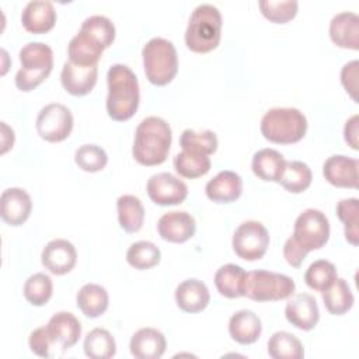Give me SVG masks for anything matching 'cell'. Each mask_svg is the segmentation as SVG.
<instances>
[{
  "mask_svg": "<svg viewBox=\"0 0 359 359\" xmlns=\"http://www.w3.org/2000/svg\"><path fill=\"white\" fill-rule=\"evenodd\" d=\"M107 112L114 121H126L135 115L140 101L139 81L130 67L115 63L107 73Z\"/></svg>",
  "mask_w": 359,
  "mask_h": 359,
  "instance_id": "obj_1",
  "label": "cell"
},
{
  "mask_svg": "<svg viewBox=\"0 0 359 359\" xmlns=\"http://www.w3.org/2000/svg\"><path fill=\"white\" fill-rule=\"evenodd\" d=\"M171 140L168 122L160 116H147L136 128L132 156L142 165H158L165 161Z\"/></svg>",
  "mask_w": 359,
  "mask_h": 359,
  "instance_id": "obj_2",
  "label": "cell"
},
{
  "mask_svg": "<svg viewBox=\"0 0 359 359\" xmlns=\"http://www.w3.org/2000/svg\"><path fill=\"white\" fill-rule=\"evenodd\" d=\"M222 36V14L209 3L194 8L185 29V45L196 53H208L217 48Z\"/></svg>",
  "mask_w": 359,
  "mask_h": 359,
  "instance_id": "obj_3",
  "label": "cell"
},
{
  "mask_svg": "<svg viewBox=\"0 0 359 359\" xmlns=\"http://www.w3.org/2000/svg\"><path fill=\"white\" fill-rule=\"evenodd\" d=\"M259 128L266 140L278 144H292L304 137L307 119L297 108L276 107L264 114Z\"/></svg>",
  "mask_w": 359,
  "mask_h": 359,
  "instance_id": "obj_4",
  "label": "cell"
},
{
  "mask_svg": "<svg viewBox=\"0 0 359 359\" xmlns=\"http://www.w3.org/2000/svg\"><path fill=\"white\" fill-rule=\"evenodd\" d=\"M143 69L147 80L154 86L168 84L178 72V56L174 43L154 36L142 49Z\"/></svg>",
  "mask_w": 359,
  "mask_h": 359,
  "instance_id": "obj_5",
  "label": "cell"
},
{
  "mask_svg": "<svg viewBox=\"0 0 359 359\" xmlns=\"http://www.w3.org/2000/svg\"><path fill=\"white\" fill-rule=\"evenodd\" d=\"M21 67L15 74V87L31 91L38 87L52 72L53 52L43 42H28L20 50Z\"/></svg>",
  "mask_w": 359,
  "mask_h": 359,
  "instance_id": "obj_6",
  "label": "cell"
},
{
  "mask_svg": "<svg viewBox=\"0 0 359 359\" xmlns=\"http://www.w3.org/2000/svg\"><path fill=\"white\" fill-rule=\"evenodd\" d=\"M294 280L283 273L265 269L247 272L244 280V296L254 302H278L294 293Z\"/></svg>",
  "mask_w": 359,
  "mask_h": 359,
  "instance_id": "obj_7",
  "label": "cell"
},
{
  "mask_svg": "<svg viewBox=\"0 0 359 359\" xmlns=\"http://www.w3.org/2000/svg\"><path fill=\"white\" fill-rule=\"evenodd\" d=\"M292 237L307 252L320 250L330 238V222L321 210L309 208L297 216Z\"/></svg>",
  "mask_w": 359,
  "mask_h": 359,
  "instance_id": "obj_8",
  "label": "cell"
},
{
  "mask_svg": "<svg viewBox=\"0 0 359 359\" xmlns=\"http://www.w3.org/2000/svg\"><path fill=\"white\" fill-rule=\"evenodd\" d=\"M231 243L237 257L245 261H257L268 250L269 233L261 222L247 220L236 229Z\"/></svg>",
  "mask_w": 359,
  "mask_h": 359,
  "instance_id": "obj_9",
  "label": "cell"
},
{
  "mask_svg": "<svg viewBox=\"0 0 359 359\" xmlns=\"http://www.w3.org/2000/svg\"><path fill=\"white\" fill-rule=\"evenodd\" d=\"M35 126L38 135L46 142H62L72 133L73 115L66 105L52 102L41 108Z\"/></svg>",
  "mask_w": 359,
  "mask_h": 359,
  "instance_id": "obj_10",
  "label": "cell"
},
{
  "mask_svg": "<svg viewBox=\"0 0 359 359\" xmlns=\"http://www.w3.org/2000/svg\"><path fill=\"white\" fill-rule=\"evenodd\" d=\"M149 198L160 206L180 205L188 195L187 184L171 172L153 174L146 184Z\"/></svg>",
  "mask_w": 359,
  "mask_h": 359,
  "instance_id": "obj_11",
  "label": "cell"
},
{
  "mask_svg": "<svg viewBox=\"0 0 359 359\" xmlns=\"http://www.w3.org/2000/svg\"><path fill=\"white\" fill-rule=\"evenodd\" d=\"M76 261V247L65 238L50 240L41 252L42 265L53 275L69 273L74 268Z\"/></svg>",
  "mask_w": 359,
  "mask_h": 359,
  "instance_id": "obj_12",
  "label": "cell"
},
{
  "mask_svg": "<svg viewBox=\"0 0 359 359\" xmlns=\"http://www.w3.org/2000/svg\"><path fill=\"white\" fill-rule=\"evenodd\" d=\"M359 161L356 158L334 154L323 164L324 178L338 188H358L359 185Z\"/></svg>",
  "mask_w": 359,
  "mask_h": 359,
  "instance_id": "obj_13",
  "label": "cell"
},
{
  "mask_svg": "<svg viewBox=\"0 0 359 359\" xmlns=\"http://www.w3.org/2000/svg\"><path fill=\"white\" fill-rule=\"evenodd\" d=\"M195 230V219L185 210L167 212L157 222V231L160 237L170 243H185L194 237Z\"/></svg>",
  "mask_w": 359,
  "mask_h": 359,
  "instance_id": "obj_14",
  "label": "cell"
},
{
  "mask_svg": "<svg viewBox=\"0 0 359 359\" xmlns=\"http://www.w3.org/2000/svg\"><path fill=\"white\" fill-rule=\"evenodd\" d=\"M32 210V201L22 188H7L0 196V216L10 226H21Z\"/></svg>",
  "mask_w": 359,
  "mask_h": 359,
  "instance_id": "obj_15",
  "label": "cell"
},
{
  "mask_svg": "<svg viewBox=\"0 0 359 359\" xmlns=\"http://www.w3.org/2000/svg\"><path fill=\"white\" fill-rule=\"evenodd\" d=\"M286 320L302 331L313 330L320 318L317 300L309 293H297L289 299L285 307Z\"/></svg>",
  "mask_w": 359,
  "mask_h": 359,
  "instance_id": "obj_16",
  "label": "cell"
},
{
  "mask_svg": "<svg viewBox=\"0 0 359 359\" xmlns=\"http://www.w3.org/2000/svg\"><path fill=\"white\" fill-rule=\"evenodd\" d=\"M98 76V67L94 66H81L72 63L70 60L65 62L60 73V81L63 88L72 95H86L88 94L95 83Z\"/></svg>",
  "mask_w": 359,
  "mask_h": 359,
  "instance_id": "obj_17",
  "label": "cell"
},
{
  "mask_svg": "<svg viewBox=\"0 0 359 359\" xmlns=\"http://www.w3.org/2000/svg\"><path fill=\"white\" fill-rule=\"evenodd\" d=\"M46 328L52 342L59 344L63 351H67L76 345L81 335V324L70 311L55 313L49 318Z\"/></svg>",
  "mask_w": 359,
  "mask_h": 359,
  "instance_id": "obj_18",
  "label": "cell"
},
{
  "mask_svg": "<svg viewBox=\"0 0 359 359\" xmlns=\"http://www.w3.org/2000/svg\"><path fill=\"white\" fill-rule=\"evenodd\" d=\"M330 38L339 46L346 49H359V17L352 11H341L330 21Z\"/></svg>",
  "mask_w": 359,
  "mask_h": 359,
  "instance_id": "obj_19",
  "label": "cell"
},
{
  "mask_svg": "<svg viewBox=\"0 0 359 359\" xmlns=\"http://www.w3.org/2000/svg\"><path fill=\"white\" fill-rule=\"evenodd\" d=\"M243 192L241 177L231 171L223 170L217 172L212 180L208 181L205 187L206 196L216 203H230L240 198Z\"/></svg>",
  "mask_w": 359,
  "mask_h": 359,
  "instance_id": "obj_20",
  "label": "cell"
},
{
  "mask_svg": "<svg viewBox=\"0 0 359 359\" xmlns=\"http://www.w3.org/2000/svg\"><path fill=\"white\" fill-rule=\"evenodd\" d=\"M129 348L130 353L137 359H160L165 352L167 341L161 331L144 327L130 337Z\"/></svg>",
  "mask_w": 359,
  "mask_h": 359,
  "instance_id": "obj_21",
  "label": "cell"
},
{
  "mask_svg": "<svg viewBox=\"0 0 359 359\" xmlns=\"http://www.w3.org/2000/svg\"><path fill=\"white\" fill-rule=\"evenodd\" d=\"M21 22L28 32H48L56 22V10L48 0H31L21 13Z\"/></svg>",
  "mask_w": 359,
  "mask_h": 359,
  "instance_id": "obj_22",
  "label": "cell"
},
{
  "mask_svg": "<svg viewBox=\"0 0 359 359\" xmlns=\"http://www.w3.org/2000/svg\"><path fill=\"white\" fill-rule=\"evenodd\" d=\"M209 300V289L199 279H187L175 289L177 306L185 313H199L205 310Z\"/></svg>",
  "mask_w": 359,
  "mask_h": 359,
  "instance_id": "obj_23",
  "label": "cell"
},
{
  "mask_svg": "<svg viewBox=\"0 0 359 359\" xmlns=\"http://www.w3.org/2000/svg\"><path fill=\"white\" fill-rule=\"evenodd\" d=\"M262 331L259 317L252 310H238L229 320V334L231 339L241 345L254 344Z\"/></svg>",
  "mask_w": 359,
  "mask_h": 359,
  "instance_id": "obj_24",
  "label": "cell"
},
{
  "mask_svg": "<svg viewBox=\"0 0 359 359\" xmlns=\"http://www.w3.org/2000/svg\"><path fill=\"white\" fill-rule=\"evenodd\" d=\"M109 297L104 286L97 283H86L76 294V304L88 318H97L108 309Z\"/></svg>",
  "mask_w": 359,
  "mask_h": 359,
  "instance_id": "obj_25",
  "label": "cell"
},
{
  "mask_svg": "<svg viewBox=\"0 0 359 359\" xmlns=\"http://www.w3.org/2000/svg\"><path fill=\"white\" fill-rule=\"evenodd\" d=\"M102 52H104V48L80 29L70 39L69 46H67L69 60L72 63L81 65V66L97 65Z\"/></svg>",
  "mask_w": 359,
  "mask_h": 359,
  "instance_id": "obj_26",
  "label": "cell"
},
{
  "mask_svg": "<svg viewBox=\"0 0 359 359\" xmlns=\"http://www.w3.org/2000/svg\"><path fill=\"white\" fill-rule=\"evenodd\" d=\"M285 157L275 149H261L252 156V172L262 181L278 182L285 168Z\"/></svg>",
  "mask_w": 359,
  "mask_h": 359,
  "instance_id": "obj_27",
  "label": "cell"
},
{
  "mask_svg": "<svg viewBox=\"0 0 359 359\" xmlns=\"http://www.w3.org/2000/svg\"><path fill=\"white\" fill-rule=\"evenodd\" d=\"M247 272L236 264L222 265L215 273V286L217 292L229 299L244 296V280Z\"/></svg>",
  "mask_w": 359,
  "mask_h": 359,
  "instance_id": "obj_28",
  "label": "cell"
},
{
  "mask_svg": "<svg viewBox=\"0 0 359 359\" xmlns=\"http://www.w3.org/2000/svg\"><path fill=\"white\" fill-rule=\"evenodd\" d=\"M119 226L126 233H136L144 222V208L142 201L135 195H121L116 201Z\"/></svg>",
  "mask_w": 359,
  "mask_h": 359,
  "instance_id": "obj_29",
  "label": "cell"
},
{
  "mask_svg": "<svg viewBox=\"0 0 359 359\" xmlns=\"http://www.w3.org/2000/svg\"><path fill=\"white\" fill-rule=\"evenodd\" d=\"M321 294L325 309L335 316L345 314L355 302L353 293L351 292L348 282L342 278H337L330 287L321 292Z\"/></svg>",
  "mask_w": 359,
  "mask_h": 359,
  "instance_id": "obj_30",
  "label": "cell"
},
{
  "mask_svg": "<svg viewBox=\"0 0 359 359\" xmlns=\"http://www.w3.org/2000/svg\"><path fill=\"white\" fill-rule=\"evenodd\" d=\"M266 346L268 355L272 359H302L304 356L300 339L287 331H276L272 334Z\"/></svg>",
  "mask_w": 359,
  "mask_h": 359,
  "instance_id": "obj_31",
  "label": "cell"
},
{
  "mask_svg": "<svg viewBox=\"0 0 359 359\" xmlns=\"http://www.w3.org/2000/svg\"><path fill=\"white\" fill-rule=\"evenodd\" d=\"M313 180V174L310 167L299 160L286 161L282 175L279 178V184L292 194H300L306 191Z\"/></svg>",
  "mask_w": 359,
  "mask_h": 359,
  "instance_id": "obj_32",
  "label": "cell"
},
{
  "mask_svg": "<svg viewBox=\"0 0 359 359\" xmlns=\"http://www.w3.org/2000/svg\"><path fill=\"white\" fill-rule=\"evenodd\" d=\"M84 353L91 359H109L116 352V344L105 328H94L84 338Z\"/></svg>",
  "mask_w": 359,
  "mask_h": 359,
  "instance_id": "obj_33",
  "label": "cell"
},
{
  "mask_svg": "<svg viewBox=\"0 0 359 359\" xmlns=\"http://www.w3.org/2000/svg\"><path fill=\"white\" fill-rule=\"evenodd\" d=\"M175 171L184 178H198L209 172L210 158L206 154L182 150L172 160Z\"/></svg>",
  "mask_w": 359,
  "mask_h": 359,
  "instance_id": "obj_34",
  "label": "cell"
},
{
  "mask_svg": "<svg viewBox=\"0 0 359 359\" xmlns=\"http://www.w3.org/2000/svg\"><path fill=\"white\" fill-rule=\"evenodd\" d=\"M161 252L160 248L147 240H140L133 244L126 251V261L135 269H149L160 262Z\"/></svg>",
  "mask_w": 359,
  "mask_h": 359,
  "instance_id": "obj_35",
  "label": "cell"
},
{
  "mask_svg": "<svg viewBox=\"0 0 359 359\" xmlns=\"http://www.w3.org/2000/svg\"><path fill=\"white\" fill-rule=\"evenodd\" d=\"M217 144V136L210 129H205L201 132H196L194 129H185L180 136V146L182 147V150L195 151L206 156L215 153Z\"/></svg>",
  "mask_w": 359,
  "mask_h": 359,
  "instance_id": "obj_36",
  "label": "cell"
},
{
  "mask_svg": "<svg viewBox=\"0 0 359 359\" xmlns=\"http://www.w3.org/2000/svg\"><path fill=\"white\" fill-rule=\"evenodd\" d=\"M80 31L87 34L95 42H98L104 49L108 48L115 39V25L114 22L101 14H94L87 17L80 27Z\"/></svg>",
  "mask_w": 359,
  "mask_h": 359,
  "instance_id": "obj_37",
  "label": "cell"
},
{
  "mask_svg": "<svg viewBox=\"0 0 359 359\" xmlns=\"http://www.w3.org/2000/svg\"><path fill=\"white\" fill-rule=\"evenodd\" d=\"M337 215L344 223V234L348 243L358 245L359 238V201L356 198L341 199L337 203Z\"/></svg>",
  "mask_w": 359,
  "mask_h": 359,
  "instance_id": "obj_38",
  "label": "cell"
},
{
  "mask_svg": "<svg viewBox=\"0 0 359 359\" xmlns=\"http://www.w3.org/2000/svg\"><path fill=\"white\" fill-rule=\"evenodd\" d=\"M53 292V283L49 275L38 272L31 275L24 283V297L32 306H43L49 302Z\"/></svg>",
  "mask_w": 359,
  "mask_h": 359,
  "instance_id": "obj_39",
  "label": "cell"
},
{
  "mask_svg": "<svg viewBox=\"0 0 359 359\" xmlns=\"http://www.w3.org/2000/svg\"><path fill=\"white\" fill-rule=\"evenodd\" d=\"M335 265L327 259H317L307 268L304 273V282L310 289L323 292L330 287L337 279Z\"/></svg>",
  "mask_w": 359,
  "mask_h": 359,
  "instance_id": "obj_40",
  "label": "cell"
},
{
  "mask_svg": "<svg viewBox=\"0 0 359 359\" xmlns=\"http://www.w3.org/2000/svg\"><path fill=\"white\" fill-rule=\"evenodd\" d=\"M74 161L83 171H101L108 163L107 151L97 144H81L74 153Z\"/></svg>",
  "mask_w": 359,
  "mask_h": 359,
  "instance_id": "obj_41",
  "label": "cell"
},
{
  "mask_svg": "<svg viewBox=\"0 0 359 359\" xmlns=\"http://www.w3.org/2000/svg\"><path fill=\"white\" fill-rule=\"evenodd\" d=\"M258 7L262 15L269 21L285 24L296 15L299 3L296 0H261Z\"/></svg>",
  "mask_w": 359,
  "mask_h": 359,
  "instance_id": "obj_42",
  "label": "cell"
},
{
  "mask_svg": "<svg viewBox=\"0 0 359 359\" xmlns=\"http://www.w3.org/2000/svg\"><path fill=\"white\" fill-rule=\"evenodd\" d=\"M52 344L53 342L50 339L46 325L39 327L29 334V338H28L29 349H31V352H34L35 355H38L41 358H49V349H50Z\"/></svg>",
  "mask_w": 359,
  "mask_h": 359,
  "instance_id": "obj_43",
  "label": "cell"
},
{
  "mask_svg": "<svg viewBox=\"0 0 359 359\" xmlns=\"http://www.w3.org/2000/svg\"><path fill=\"white\" fill-rule=\"evenodd\" d=\"M358 67L359 62L358 60H351L344 65L341 70V83L345 87L346 93L352 97L353 101L358 100Z\"/></svg>",
  "mask_w": 359,
  "mask_h": 359,
  "instance_id": "obj_44",
  "label": "cell"
},
{
  "mask_svg": "<svg viewBox=\"0 0 359 359\" xmlns=\"http://www.w3.org/2000/svg\"><path fill=\"white\" fill-rule=\"evenodd\" d=\"M307 254L309 252L302 245H299L292 236L283 244V257L287 261V264L294 268H299L302 265Z\"/></svg>",
  "mask_w": 359,
  "mask_h": 359,
  "instance_id": "obj_45",
  "label": "cell"
},
{
  "mask_svg": "<svg viewBox=\"0 0 359 359\" xmlns=\"http://www.w3.org/2000/svg\"><path fill=\"white\" fill-rule=\"evenodd\" d=\"M358 115H352L346 122H345V128H344V137L345 142L355 150L359 149V143H358Z\"/></svg>",
  "mask_w": 359,
  "mask_h": 359,
  "instance_id": "obj_46",
  "label": "cell"
},
{
  "mask_svg": "<svg viewBox=\"0 0 359 359\" xmlns=\"http://www.w3.org/2000/svg\"><path fill=\"white\" fill-rule=\"evenodd\" d=\"M1 153H6L14 144V130L8 128L6 122H1Z\"/></svg>",
  "mask_w": 359,
  "mask_h": 359,
  "instance_id": "obj_47",
  "label": "cell"
}]
</instances>
